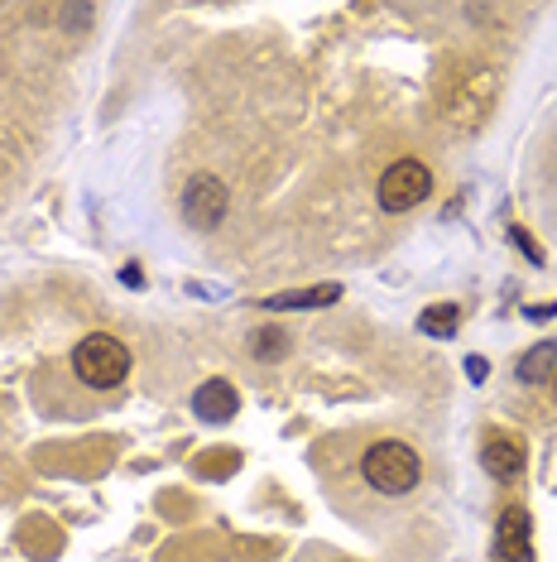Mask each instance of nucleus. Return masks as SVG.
<instances>
[{
	"mask_svg": "<svg viewBox=\"0 0 557 562\" xmlns=\"http://www.w3.org/2000/svg\"><path fill=\"white\" fill-rule=\"evenodd\" d=\"M72 370H78L82 385L116 390V385H125V375H130V351H125L111 331H92V337H82L78 347H72Z\"/></svg>",
	"mask_w": 557,
	"mask_h": 562,
	"instance_id": "obj_1",
	"label": "nucleus"
},
{
	"mask_svg": "<svg viewBox=\"0 0 557 562\" xmlns=\"http://www.w3.org/2000/svg\"><path fill=\"white\" fill-rule=\"evenodd\" d=\"M418 452L409 442H375L371 452L361 457V476L375 485L379 495H409L418 485Z\"/></svg>",
	"mask_w": 557,
	"mask_h": 562,
	"instance_id": "obj_2",
	"label": "nucleus"
},
{
	"mask_svg": "<svg viewBox=\"0 0 557 562\" xmlns=\"http://www.w3.org/2000/svg\"><path fill=\"white\" fill-rule=\"evenodd\" d=\"M428 193H433V173L418 159L389 164L385 178H379V207L385 212H409L418 202H428Z\"/></svg>",
	"mask_w": 557,
	"mask_h": 562,
	"instance_id": "obj_3",
	"label": "nucleus"
},
{
	"mask_svg": "<svg viewBox=\"0 0 557 562\" xmlns=\"http://www.w3.org/2000/svg\"><path fill=\"white\" fill-rule=\"evenodd\" d=\"M226 202H231V193L221 188V178L197 173L193 183L183 188V216H187V226H197V232H212V226H221Z\"/></svg>",
	"mask_w": 557,
	"mask_h": 562,
	"instance_id": "obj_4",
	"label": "nucleus"
},
{
	"mask_svg": "<svg viewBox=\"0 0 557 562\" xmlns=\"http://www.w3.org/2000/svg\"><path fill=\"white\" fill-rule=\"evenodd\" d=\"M496 558L504 562H534V524H528V509L510 505L496 524Z\"/></svg>",
	"mask_w": 557,
	"mask_h": 562,
	"instance_id": "obj_5",
	"label": "nucleus"
},
{
	"mask_svg": "<svg viewBox=\"0 0 557 562\" xmlns=\"http://www.w3.org/2000/svg\"><path fill=\"white\" fill-rule=\"evenodd\" d=\"M240 408V394L231 380H202V390L193 394V414L202 424H226V418H236Z\"/></svg>",
	"mask_w": 557,
	"mask_h": 562,
	"instance_id": "obj_6",
	"label": "nucleus"
},
{
	"mask_svg": "<svg viewBox=\"0 0 557 562\" xmlns=\"http://www.w3.org/2000/svg\"><path fill=\"white\" fill-rule=\"evenodd\" d=\"M480 467H486L496 481H514L519 471H524V442H519V438H504V432H496V438L480 447Z\"/></svg>",
	"mask_w": 557,
	"mask_h": 562,
	"instance_id": "obj_7",
	"label": "nucleus"
},
{
	"mask_svg": "<svg viewBox=\"0 0 557 562\" xmlns=\"http://www.w3.org/2000/svg\"><path fill=\"white\" fill-rule=\"evenodd\" d=\"M341 299V284H318V289H298V293H274V299H260V308L270 313H298V308H327V303Z\"/></svg>",
	"mask_w": 557,
	"mask_h": 562,
	"instance_id": "obj_8",
	"label": "nucleus"
},
{
	"mask_svg": "<svg viewBox=\"0 0 557 562\" xmlns=\"http://www.w3.org/2000/svg\"><path fill=\"white\" fill-rule=\"evenodd\" d=\"M553 366H557V341H538L528 356H519V366H514V375L519 380H528V385H538V380H548L553 375Z\"/></svg>",
	"mask_w": 557,
	"mask_h": 562,
	"instance_id": "obj_9",
	"label": "nucleus"
},
{
	"mask_svg": "<svg viewBox=\"0 0 557 562\" xmlns=\"http://www.w3.org/2000/svg\"><path fill=\"white\" fill-rule=\"evenodd\" d=\"M457 323H462V308H457V303H437V308H428L423 317H418V327H423L428 337H452V331H457Z\"/></svg>",
	"mask_w": 557,
	"mask_h": 562,
	"instance_id": "obj_10",
	"label": "nucleus"
},
{
	"mask_svg": "<svg viewBox=\"0 0 557 562\" xmlns=\"http://www.w3.org/2000/svg\"><path fill=\"white\" fill-rule=\"evenodd\" d=\"M284 331H274V327H264V331H255V356L260 361H274V356H284L288 347H284Z\"/></svg>",
	"mask_w": 557,
	"mask_h": 562,
	"instance_id": "obj_11",
	"label": "nucleus"
},
{
	"mask_svg": "<svg viewBox=\"0 0 557 562\" xmlns=\"http://www.w3.org/2000/svg\"><path fill=\"white\" fill-rule=\"evenodd\" d=\"M510 240H514V246H519V250H524V255H528V260H538V246H534V240H528V236H524V226H510Z\"/></svg>",
	"mask_w": 557,
	"mask_h": 562,
	"instance_id": "obj_12",
	"label": "nucleus"
},
{
	"mask_svg": "<svg viewBox=\"0 0 557 562\" xmlns=\"http://www.w3.org/2000/svg\"><path fill=\"white\" fill-rule=\"evenodd\" d=\"M553 394H557V380H553Z\"/></svg>",
	"mask_w": 557,
	"mask_h": 562,
	"instance_id": "obj_13",
	"label": "nucleus"
}]
</instances>
